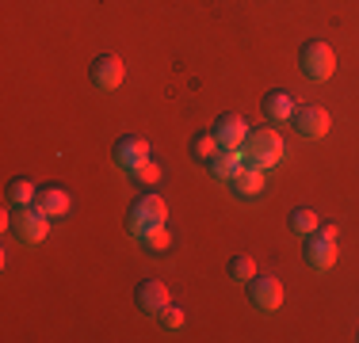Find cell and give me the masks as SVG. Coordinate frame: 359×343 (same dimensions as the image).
I'll use <instances>...</instances> for the list:
<instances>
[{"label":"cell","instance_id":"12","mask_svg":"<svg viewBox=\"0 0 359 343\" xmlns=\"http://www.w3.org/2000/svg\"><path fill=\"white\" fill-rule=\"evenodd\" d=\"M241 164H245V153H241V149H218L215 157L207 160V172H210L215 179H226V183H229Z\"/></svg>","mask_w":359,"mask_h":343},{"label":"cell","instance_id":"15","mask_svg":"<svg viewBox=\"0 0 359 343\" xmlns=\"http://www.w3.org/2000/svg\"><path fill=\"white\" fill-rule=\"evenodd\" d=\"M264 168H252V164H241L237 168V176L229 179V187H233L237 195H245V199H252V195H260L264 191Z\"/></svg>","mask_w":359,"mask_h":343},{"label":"cell","instance_id":"10","mask_svg":"<svg viewBox=\"0 0 359 343\" xmlns=\"http://www.w3.org/2000/svg\"><path fill=\"white\" fill-rule=\"evenodd\" d=\"M111 153H115V164H118V168L130 172L134 164L149 160V141H145L142 134H123V137L115 141V149H111Z\"/></svg>","mask_w":359,"mask_h":343},{"label":"cell","instance_id":"3","mask_svg":"<svg viewBox=\"0 0 359 343\" xmlns=\"http://www.w3.org/2000/svg\"><path fill=\"white\" fill-rule=\"evenodd\" d=\"M165 218H168V202L161 199V195L145 191V195H138V199H134L130 214H126V229H130L134 237H142L145 229L165 225Z\"/></svg>","mask_w":359,"mask_h":343},{"label":"cell","instance_id":"9","mask_svg":"<svg viewBox=\"0 0 359 343\" xmlns=\"http://www.w3.org/2000/svg\"><path fill=\"white\" fill-rule=\"evenodd\" d=\"M210 130H215V137H218V145H222V149H241V145L249 141V134H252V130H249V122H245L241 115H233V111L218 115Z\"/></svg>","mask_w":359,"mask_h":343},{"label":"cell","instance_id":"8","mask_svg":"<svg viewBox=\"0 0 359 343\" xmlns=\"http://www.w3.org/2000/svg\"><path fill=\"white\" fill-rule=\"evenodd\" d=\"M88 76H92V84H96L100 92H115L118 84H123V76H126V65H123L118 54H100L96 62H92Z\"/></svg>","mask_w":359,"mask_h":343},{"label":"cell","instance_id":"16","mask_svg":"<svg viewBox=\"0 0 359 343\" xmlns=\"http://www.w3.org/2000/svg\"><path fill=\"white\" fill-rule=\"evenodd\" d=\"M35 199H39V187L31 183L27 176H15L12 183H8V202L12 206H35Z\"/></svg>","mask_w":359,"mask_h":343},{"label":"cell","instance_id":"19","mask_svg":"<svg viewBox=\"0 0 359 343\" xmlns=\"http://www.w3.org/2000/svg\"><path fill=\"white\" fill-rule=\"evenodd\" d=\"M226 274H229L233 282H249L252 274H256V260H252L249 252H237L233 260L226 263Z\"/></svg>","mask_w":359,"mask_h":343},{"label":"cell","instance_id":"14","mask_svg":"<svg viewBox=\"0 0 359 343\" xmlns=\"http://www.w3.org/2000/svg\"><path fill=\"white\" fill-rule=\"evenodd\" d=\"M260 107L271 122H290V115H294V99H290V92H283V88L268 92V96L260 99Z\"/></svg>","mask_w":359,"mask_h":343},{"label":"cell","instance_id":"21","mask_svg":"<svg viewBox=\"0 0 359 343\" xmlns=\"http://www.w3.org/2000/svg\"><path fill=\"white\" fill-rule=\"evenodd\" d=\"M130 179H134V183H142V187H153V183H161V164H157V160H142V164H134L130 168Z\"/></svg>","mask_w":359,"mask_h":343},{"label":"cell","instance_id":"13","mask_svg":"<svg viewBox=\"0 0 359 343\" xmlns=\"http://www.w3.org/2000/svg\"><path fill=\"white\" fill-rule=\"evenodd\" d=\"M35 206L46 214V218H65V214H69V206H73V199H69V191H65V187H46V191H39Z\"/></svg>","mask_w":359,"mask_h":343},{"label":"cell","instance_id":"17","mask_svg":"<svg viewBox=\"0 0 359 343\" xmlns=\"http://www.w3.org/2000/svg\"><path fill=\"white\" fill-rule=\"evenodd\" d=\"M218 149H222V145H218V137H215V130H210V134H207V130H199V134L191 137V157L199 160V164H207V160L215 157Z\"/></svg>","mask_w":359,"mask_h":343},{"label":"cell","instance_id":"22","mask_svg":"<svg viewBox=\"0 0 359 343\" xmlns=\"http://www.w3.org/2000/svg\"><path fill=\"white\" fill-rule=\"evenodd\" d=\"M157 316H161V324H165V328H172V332H176V328H184V324H187V313H184L180 305H172V302H168L165 309H161Z\"/></svg>","mask_w":359,"mask_h":343},{"label":"cell","instance_id":"5","mask_svg":"<svg viewBox=\"0 0 359 343\" xmlns=\"http://www.w3.org/2000/svg\"><path fill=\"white\" fill-rule=\"evenodd\" d=\"M340 248H337V225H318L306 237V263L313 271H329L337 263Z\"/></svg>","mask_w":359,"mask_h":343},{"label":"cell","instance_id":"11","mask_svg":"<svg viewBox=\"0 0 359 343\" xmlns=\"http://www.w3.org/2000/svg\"><path fill=\"white\" fill-rule=\"evenodd\" d=\"M134 305L142 309V313H153L157 316L161 309L168 305V286L161 279H142L138 286H134Z\"/></svg>","mask_w":359,"mask_h":343},{"label":"cell","instance_id":"4","mask_svg":"<svg viewBox=\"0 0 359 343\" xmlns=\"http://www.w3.org/2000/svg\"><path fill=\"white\" fill-rule=\"evenodd\" d=\"M46 229H50V218L39 206H15V214L8 218V233L20 240V244H42Z\"/></svg>","mask_w":359,"mask_h":343},{"label":"cell","instance_id":"1","mask_svg":"<svg viewBox=\"0 0 359 343\" xmlns=\"http://www.w3.org/2000/svg\"><path fill=\"white\" fill-rule=\"evenodd\" d=\"M241 153H245V164L268 172L271 164H279V160H283V137H279V130L264 126V130H252L249 134V141L241 145Z\"/></svg>","mask_w":359,"mask_h":343},{"label":"cell","instance_id":"7","mask_svg":"<svg viewBox=\"0 0 359 343\" xmlns=\"http://www.w3.org/2000/svg\"><path fill=\"white\" fill-rule=\"evenodd\" d=\"M290 126L298 130V137L318 141V137L329 134L332 118H329V111H325V107H318V103H302V107H294V115H290Z\"/></svg>","mask_w":359,"mask_h":343},{"label":"cell","instance_id":"2","mask_svg":"<svg viewBox=\"0 0 359 343\" xmlns=\"http://www.w3.org/2000/svg\"><path fill=\"white\" fill-rule=\"evenodd\" d=\"M298 65H302V73L310 76V80H329V76L337 73V50L325 38H310L298 50Z\"/></svg>","mask_w":359,"mask_h":343},{"label":"cell","instance_id":"20","mask_svg":"<svg viewBox=\"0 0 359 343\" xmlns=\"http://www.w3.org/2000/svg\"><path fill=\"white\" fill-rule=\"evenodd\" d=\"M138 240H142V248H149L153 255L168 252V244H172V237H168V229H165V225H153V229H145V233H142Z\"/></svg>","mask_w":359,"mask_h":343},{"label":"cell","instance_id":"18","mask_svg":"<svg viewBox=\"0 0 359 343\" xmlns=\"http://www.w3.org/2000/svg\"><path fill=\"white\" fill-rule=\"evenodd\" d=\"M287 225H290V233H298V237H310L313 229L321 225V221H318V214H313L310 206H298V210L290 214V221H287Z\"/></svg>","mask_w":359,"mask_h":343},{"label":"cell","instance_id":"6","mask_svg":"<svg viewBox=\"0 0 359 343\" xmlns=\"http://www.w3.org/2000/svg\"><path fill=\"white\" fill-rule=\"evenodd\" d=\"M249 305L256 313H276L283 305V282L276 274H252L249 279Z\"/></svg>","mask_w":359,"mask_h":343}]
</instances>
